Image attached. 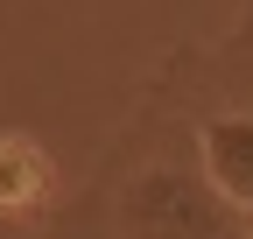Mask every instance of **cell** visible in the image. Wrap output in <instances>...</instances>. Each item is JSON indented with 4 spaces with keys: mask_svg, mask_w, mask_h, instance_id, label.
<instances>
[{
    "mask_svg": "<svg viewBox=\"0 0 253 239\" xmlns=\"http://www.w3.org/2000/svg\"><path fill=\"white\" fill-rule=\"evenodd\" d=\"M42 183H49L42 148H36V141H21V134H0V218L28 211V204L42 197Z\"/></svg>",
    "mask_w": 253,
    "mask_h": 239,
    "instance_id": "obj_3",
    "label": "cell"
},
{
    "mask_svg": "<svg viewBox=\"0 0 253 239\" xmlns=\"http://www.w3.org/2000/svg\"><path fill=\"white\" fill-rule=\"evenodd\" d=\"M197 169L218 183V197L246 218L253 211V113H218L197 134Z\"/></svg>",
    "mask_w": 253,
    "mask_h": 239,
    "instance_id": "obj_2",
    "label": "cell"
},
{
    "mask_svg": "<svg viewBox=\"0 0 253 239\" xmlns=\"http://www.w3.org/2000/svg\"><path fill=\"white\" fill-rule=\"evenodd\" d=\"M120 232L126 239H239V211L204 169L183 162H148L120 190Z\"/></svg>",
    "mask_w": 253,
    "mask_h": 239,
    "instance_id": "obj_1",
    "label": "cell"
}]
</instances>
